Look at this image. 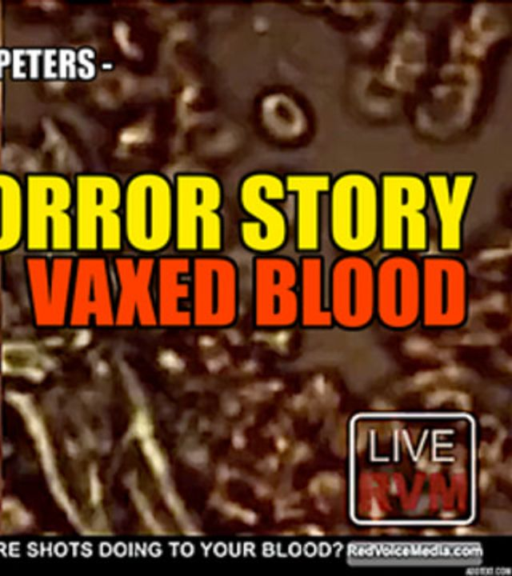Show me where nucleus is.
<instances>
[{"instance_id": "nucleus-1", "label": "nucleus", "mask_w": 512, "mask_h": 576, "mask_svg": "<svg viewBox=\"0 0 512 576\" xmlns=\"http://www.w3.org/2000/svg\"><path fill=\"white\" fill-rule=\"evenodd\" d=\"M26 249L67 254L74 247L73 187L58 175H31L24 185Z\"/></svg>"}, {"instance_id": "nucleus-2", "label": "nucleus", "mask_w": 512, "mask_h": 576, "mask_svg": "<svg viewBox=\"0 0 512 576\" xmlns=\"http://www.w3.org/2000/svg\"><path fill=\"white\" fill-rule=\"evenodd\" d=\"M421 269V316L428 328H457L468 316V271L452 255H429Z\"/></svg>"}, {"instance_id": "nucleus-3", "label": "nucleus", "mask_w": 512, "mask_h": 576, "mask_svg": "<svg viewBox=\"0 0 512 576\" xmlns=\"http://www.w3.org/2000/svg\"><path fill=\"white\" fill-rule=\"evenodd\" d=\"M74 192V247L83 253L119 248V189L111 179L79 176Z\"/></svg>"}, {"instance_id": "nucleus-4", "label": "nucleus", "mask_w": 512, "mask_h": 576, "mask_svg": "<svg viewBox=\"0 0 512 576\" xmlns=\"http://www.w3.org/2000/svg\"><path fill=\"white\" fill-rule=\"evenodd\" d=\"M374 186L361 178L341 180L333 189L331 239L345 254L370 250L379 237Z\"/></svg>"}, {"instance_id": "nucleus-5", "label": "nucleus", "mask_w": 512, "mask_h": 576, "mask_svg": "<svg viewBox=\"0 0 512 576\" xmlns=\"http://www.w3.org/2000/svg\"><path fill=\"white\" fill-rule=\"evenodd\" d=\"M420 316V264L409 254L391 253L375 267V318L386 328L403 330Z\"/></svg>"}, {"instance_id": "nucleus-6", "label": "nucleus", "mask_w": 512, "mask_h": 576, "mask_svg": "<svg viewBox=\"0 0 512 576\" xmlns=\"http://www.w3.org/2000/svg\"><path fill=\"white\" fill-rule=\"evenodd\" d=\"M383 216L379 231L381 248L391 253L414 254L428 249V228L422 210L426 194L414 180H390L385 184Z\"/></svg>"}, {"instance_id": "nucleus-7", "label": "nucleus", "mask_w": 512, "mask_h": 576, "mask_svg": "<svg viewBox=\"0 0 512 576\" xmlns=\"http://www.w3.org/2000/svg\"><path fill=\"white\" fill-rule=\"evenodd\" d=\"M329 309L334 325L359 330L375 319V266L362 254L334 261L329 275Z\"/></svg>"}, {"instance_id": "nucleus-8", "label": "nucleus", "mask_w": 512, "mask_h": 576, "mask_svg": "<svg viewBox=\"0 0 512 576\" xmlns=\"http://www.w3.org/2000/svg\"><path fill=\"white\" fill-rule=\"evenodd\" d=\"M75 260L68 254H33L26 259L32 309L37 325L60 327L68 319Z\"/></svg>"}, {"instance_id": "nucleus-9", "label": "nucleus", "mask_w": 512, "mask_h": 576, "mask_svg": "<svg viewBox=\"0 0 512 576\" xmlns=\"http://www.w3.org/2000/svg\"><path fill=\"white\" fill-rule=\"evenodd\" d=\"M111 321L106 264L99 257H81L75 261L67 322L73 327H87L109 325Z\"/></svg>"}, {"instance_id": "nucleus-10", "label": "nucleus", "mask_w": 512, "mask_h": 576, "mask_svg": "<svg viewBox=\"0 0 512 576\" xmlns=\"http://www.w3.org/2000/svg\"><path fill=\"white\" fill-rule=\"evenodd\" d=\"M299 272L286 258L264 261V322L274 327H287L299 319V296L296 286Z\"/></svg>"}, {"instance_id": "nucleus-11", "label": "nucleus", "mask_w": 512, "mask_h": 576, "mask_svg": "<svg viewBox=\"0 0 512 576\" xmlns=\"http://www.w3.org/2000/svg\"><path fill=\"white\" fill-rule=\"evenodd\" d=\"M299 319L307 328L334 326L329 307L324 298V261L319 255L302 257L299 269Z\"/></svg>"}, {"instance_id": "nucleus-12", "label": "nucleus", "mask_w": 512, "mask_h": 576, "mask_svg": "<svg viewBox=\"0 0 512 576\" xmlns=\"http://www.w3.org/2000/svg\"><path fill=\"white\" fill-rule=\"evenodd\" d=\"M24 186L10 174L0 173V253L10 252L24 240Z\"/></svg>"}, {"instance_id": "nucleus-13", "label": "nucleus", "mask_w": 512, "mask_h": 576, "mask_svg": "<svg viewBox=\"0 0 512 576\" xmlns=\"http://www.w3.org/2000/svg\"><path fill=\"white\" fill-rule=\"evenodd\" d=\"M469 191V185L460 183L451 191L442 183L435 187V199L440 214V249L445 253H457L462 249L461 219Z\"/></svg>"}]
</instances>
